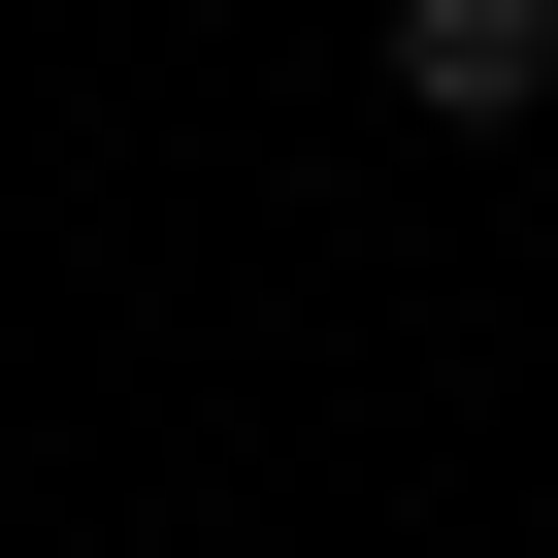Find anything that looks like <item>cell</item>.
Masks as SVG:
<instances>
[{
	"label": "cell",
	"instance_id": "cell-1",
	"mask_svg": "<svg viewBox=\"0 0 558 558\" xmlns=\"http://www.w3.org/2000/svg\"><path fill=\"white\" fill-rule=\"evenodd\" d=\"M395 99L427 132H558V0H395Z\"/></svg>",
	"mask_w": 558,
	"mask_h": 558
}]
</instances>
